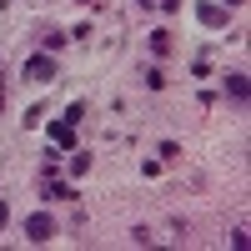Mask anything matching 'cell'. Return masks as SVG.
Here are the masks:
<instances>
[{
  "mask_svg": "<svg viewBox=\"0 0 251 251\" xmlns=\"http://www.w3.org/2000/svg\"><path fill=\"white\" fill-rule=\"evenodd\" d=\"M25 231H30V241H50L55 221H50V216H30V221H25Z\"/></svg>",
  "mask_w": 251,
  "mask_h": 251,
  "instance_id": "obj_1",
  "label": "cell"
},
{
  "mask_svg": "<svg viewBox=\"0 0 251 251\" xmlns=\"http://www.w3.org/2000/svg\"><path fill=\"white\" fill-rule=\"evenodd\" d=\"M25 75H35V80H50V75H55V66H50L46 55H35V60H25Z\"/></svg>",
  "mask_w": 251,
  "mask_h": 251,
  "instance_id": "obj_2",
  "label": "cell"
},
{
  "mask_svg": "<svg viewBox=\"0 0 251 251\" xmlns=\"http://www.w3.org/2000/svg\"><path fill=\"white\" fill-rule=\"evenodd\" d=\"M0 221H5V206H0Z\"/></svg>",
  "mask_w": 251,
  "mask_h": 251,
  "instance_id": "obj_3",
  "label": "cell"
}]
</instances>
